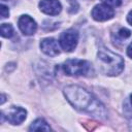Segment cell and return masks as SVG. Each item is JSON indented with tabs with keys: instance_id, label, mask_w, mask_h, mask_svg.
<instances>
[{
	"instance_id": "obj_1",
	"label": "cell",
	"mask_w": 132,
	"mask_h": 132,
	"mask_svg": "<svg viewBox=\"0 0 132 132\" xmlns=\"http://www.w3.org/2000/svg\"><path fill=\"white\" fill-rule=\"evenodd\" d=\"M64 95L76 109L101 119L106 117V109L104 105L86 89L73 85L67 86L64 89Z\"/></svg>"
},
{
	"instance_id": "obj_2",
	"label": "cell",
	"mask_w": 132,
	"mask_h": 132,
	"mask_svg": "<svg viewBox=\"0 0 132 132\" xmlns=\"http://www.w3.org/2000/svg\"><path fill=\"white\" fill-rule=\"evenodd\" d=\"M97 61L101 72L109 76L118 75L124 69L123 58L107 50L106 47L99 48L97 54Z\"/></svg>"
},
{
	"instance_id": "obj_3",
	"label": "cell",
	"mask_w": 132,
	"mask_h": 132,
	"mask_svg": "<svg viewBox=\"0 0 132 132\" xmlns=\"http://www.w3.org/2000/svg\"><path fill=\"white\" fill-rule=\"evenodd\" d=\"M63 71L67 75H87L90 72V63L80 59H68L62 65Z\"/></svg>"
},
{
	"instance_id": "obj_4",
	"label": "cell",
	"mask_w": 132,
	"mask_h": 132,
	"mask_svg": "<svg viewBox=\"0 0 132 132\" xmlns=\"http://www.w3.org/2000/svg\"><path fill=\"white\" fill-rule=\"evenodd\" d=\"M77 41H78V33L73 29L64 31L59 39V43L65 52L73 51L77 44Z\"/></svg>"
},
{
	"instance_id": "obj_5",
	"label": "cell",
	"mask_w": 132,
	"mask_h": 132,
	"mask_svg": "<svg viewBox=\"0 0 132 132\" xmlns=\"http://www.w3.org/2000/svg\"><path fill=\"white\" fill-rule=\"evenodd\" d=\"M26 116H27V111L24 108L15 107V106L10 107L9 110H7L6 112V116L4 114V112L1 113L2 120L6 118L7 122H9L12 125H20L21 123H23L26 119Z\"/></svg>"
},
{
	"instance_id": "obj_6",
	"label": "cell",
	"mask_w": 132,
	"mask_h": 132,
	"mask_svg": "<svg viewBox=\"0 0 132 132\" xmlns=\"http://www.w3.org/2000/svg\"><path fill=\"white\" fill-rule=\"evenodd\" d=\"M114 15V11L113 9L106 5V4H98L96 5L93 10H92V16L94 20L99 21V22H103V21H107L109 19H111Z\"/></svg>"
},
{
	"instance_id": "obj_7",
	"label": "cell",
	"mask_w": 132,
	"mask_h": 132,
	"mask_svg": "<svg viewBox=\"0 0 132 132\" xmlns=\"http://www.w3.org/2000/svg\"><path fill=\"white\" fill-rule=\"evenodd\" d=\"M18 25L20 30L22 31L23 34L25 35H33L36 30H37V24L36 22L30 16V15H22L19 21H18Z\"/></svg>"
},
{
	"instance_id": "obj_8",
	"label": "cell",
	"mask_w": 132,
	"mask_h": 132,
	"mask_svg": "<svg viewBox=\"0 0 132 132\" xmlns=\"http://www.w3.org/2000/svg\"><path fill=\"white\" fill-rule=\"evenodd\" d=\"M39 8L42 12L50 15H57L62 9V5L59 0H41L39 2Z\"/></svg>"
},
{
	"instance_id": "obj_9",
	"label": "cell",
	"mask_w": 132,
	"mask_h": 132,
	"mask_svg": "<svg viewBox=\"0 0 132 132\" xmlns=\"http://www.w3.org/2000/svg\"><path fill=\"white\" fill-rule=\"evenodd\" d=\"M40 48L45 55H47L50 57H55V56H58L60 54L59 43L54 38L42 39L40 42Z\"/></svg>"
},
{
	"instance_id": "obj_10",
	"label": "cell",
	"mask_w": 132,
	"mask_h": 132,
	"mask_svg": "<svg viewBox=\"0 0 132 132\" xmlns=\"http://www.w3.org/2000/svg\"><path fill=\"white\" fill-rule=\"evenodd\" d=\"M30 131H50L51 127L47 125V123L43 119H37L35 120L31 126L29 127Z\"/></svg>"
},
{
	"instance_id": "obj_11",
	"label": "cell",
	"mask_w": 132,
	"mask_h": 132,
	"mask_svg": "<svg viewBox=\"0 0 132 132\" xmlns=\"http://www.w3.org/2000/svg\"><path fill=\"white\" fill-rule=\"evenodd\" d=\"M14 34L13 27L10 24H2L1 25V35L5 38H10Z\"/></svg>"
},
{
	"instance_id": "obj_12",
	"label": "cell",
	"mask_w": 132,
	"mask_h": 132,
	"mask_svg": "<svg viewBox=\"0 0 132 132\" xmlns=\"http://www.w3.org/2000/svg\"><path fill=\"white\" fill-rule=\"evenodd\" d=\"M130 35H131V31L126 29V28H121L118 31V36L120 38H122V39H126V38L130 37Z\"/></svg>"
},
{
	"instance_id": "obj_13",
	"label": "cell",
	"mask_w": 132,
	"mask_h": 132,
	"mask_svg": "<svg viewBox=\"0 0 132 132\" xmlns=\"http://www.w3.org/2000/svg\"><path fill=\"white\" fill-rule=\"evenodd\" d=\"M101 1L110 7H117L122 4V0H101Z\"/></svg>"
},
{
	"instance_id": "obj_14",
	"label": "cell",
	"mask_w": 132,
	"mask_h": 132,
	"mask_svg": "<svg viewBox=\"0 0 132 132\" xmlns=\"http://www.w3.org/2000/svg\"><path fill=\"white\" fill-rule=\"evenodd\" d=\"M8 14H9V9H8V7L2 4V5H1V18H2V19L7 18Z\"/></svg>"
},
{
	"instance_id": "obj_15",
	"label": "cell",
	"mask_w": 132,
	"mask_h": 132,
	"mask_svg": "<svg viewBox=\"0 0 132 132\" xmlns=\"http://www.w3.org/2000/svg\"><path fill=\"white\" fill-rule=\"evenodd\" d=\"M127 55L132 59V42L129 44V46H128V48H127Z\"/></svg>"
},
{
	"instance_id": "obj_16",
	"label": "cell",
	"mask_w": 132,
	"mask_h": 132,
	"mask_svg": "<svg viewBox=\"0 0 132 132\" xmlns=\"http://www.w3.org/2000/svg\"><path fill=\"white\" fill-rule=\"evenodd\" d=\"M127 21H128V23L132 26V10L128 13V15H127Z\"/></svg>"
},
{
	"instance_id": "obj_17",
	"label": "cell",
	"mask_w": 132,
	"mask_h": 132,
	"mask_svg": "<svg viewBox=\"0 0 132 132\" xmlns=\"http://www.w3.org/2000/svg\"><path fill=\"white\" fill-rule=\"evenodd\" d=\"M131 104H132V95H131Z\"/></svg>"
}]
</instances>
